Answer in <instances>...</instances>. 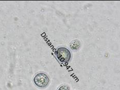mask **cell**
<instances>
[{
	"mask_svg": "<svg viewBox=\"0 0 120 90\" xmlns=\"http://www.w3.org/2000/svg\"><path fill=\"white\" fill-rule=\"evenodd\" d=\"M49 78L48 75L43 72H40L36 74L34 77V83L39 88H44L48 86L49 83Z\"/></svg>",
	"mask_w": 120,
	"mask_h": 90,
	"instance_id": "1",
	"label": "cell"
},
{
	"mask_svg": "<svg viewBox=\"0 0 120 90\" xmlns=\"http://www.w3.org/2000/svg\"><path fill=\"white\" fill-rule=\"evenodd\" d=\"M56 56L58 60L60 62H68L71 60V53L68 48L60 47L56 51Z\"/></svg>",
	"mask_w": 120,
	"mask_h": 90,
	"instance_id": "2",
	"label": "cell"
},
{
	"mask_svg": "<svg viewBox=\"0 0 120 90\" xmlns=\"http://www.w3.org/2000/svg\"><path fill=\"white\" fill-rule=\"evenodd\" d=\"M80 43L79 42V40H74L72 41L70 44V47H71L72 50H77L80 46Z\"/></svg>",
	"mask_w": 120,
	"mask_h": 90,
	"instance_id": "3",
	"label": "cell"
},
{
	"mask_svg": "<svg viewBox=\"0 0 120 90\" xmlns=\"http://www.w3.org/2000/svg\"><path fill=\"white\" fill-rule=\"evenodd\" d=\"M58 90H70V87L66 84H64L60 86Z\"/></svg>",
	"mask_w": 120,
	"mask_h": 90,
	"instance_id": "4",
	"label": "cell"
}]
</instances>
